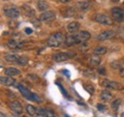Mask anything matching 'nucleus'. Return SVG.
Masks as SVG:
<instances>
[{
	"instance_id": "1",
	"label": "nucleus",
	"mask_w": 124,
	"mask_h": 117,
	"mask_svg": "<svg viewBox=\"0 0 124 117\" xmlns=\"http://www.w3.org/2000/svg\"><path fill=\"white\" fill-rule=\"evenodd\" d=\"M91 38V33L87 30H81L78 33H75V34H71L68 37H66L65 39V43L67 46L71 47L74 45L81 44L84 42H87L89 39Z\"/></svg>"
},
{
	"instance_id": "2",
	"label": "nucleus",
	"mask_w": 124,
	"mask_h": 117,
	"mask_svg": "<svg viewBox=\"0 0 124 117\" xmlns=\"http://www.w3.org/2000/svg\"><path fill=\"white\" fill-rule=\"evenodd\" d=\"M65 36L62 34L61 32H55L54 34H52L47 43H48V46L49 47H52V48H57L59 46H61L64 42H65Z\"/></svg>"
},
{
	"instance_id": "3",
	"label": "nucleus",
	"mask_w": 124,
	"mask_h": 117,
	"mask_svg": "<svg viewBox=\"0 0 124 117\" xmlns=\"http://www.w3.org/2000/svg\"><path fill=\"white\" fill-rule=\"evenodd\" d=\"M111 14H112V17L114 18L115 21H116L118 23L124 22V10L118 8V7H115L112 9Z\"/></svg>"
},
{
	"instance_id": "4",
	"label": "nucleus",
	"mask_w": 124,
	"mask_h": 117,
	"mask_svg": "<svg viewBox=\"0 0 124 117\" xmlns=\"http://www.w3.org/2000/svg\"><path fill=\"white\" fill-rule=\"evenodd\" d=\"M100 85L102 87L106 88H110V89H116V90H119V89H122L123 87L121 84L117 83V82H115V81H110L107 79H104L100 82Z\"/></svg>"
},
{
	"instance_id": "5",
	"label": "nucleus",
	"mask_w": 124,
	"mask_h": 117,
	"mask_svg": "<svg viewBox=\"0 0 124 117\" xmlns=\"http://www.w3.org/2000/svg\"><path fill=\"white\" fill-rule=\"evenodd\" d=\"M94 21L99 24H102L104 26H111L113 24V20L108 15H104V14H97L94 17Z\"/></svg>"
},
{
	"instance_id": "6",
	"label": "nucleus",
	"mask_w": 124,
	"mask_h": 117,
	"mask_svg": "<svg viewBox=\"0 0 124 117\" xmlns=\"http://www.w3.org/2000/svg\"><path fill=\"white\" fill-rule=\"evenodd\" d=\"M74 55H76L75 52H58L54 56V59L55 62H64L73 57Z\"/></svg>"
},
{
	"instance_id": "7",
	"label": "nucleus",
	"mask_w": 124,
	"mask_h": 117,
	"mask_svg": "<svg viewBox=\"0 0 124 117\" xmlns=\"http://www.w3.org/2000/svg\"><path fill=\"white\" fill-rule=\"evenodd\" d=\"M4 14L7 17H9L11 19H16L19 16L20 12L16 7H10V8H7L4 10Z\"/></svg>"
},
{
	"instance_id": "8",
	"label": "nucleus",
	"mask_w": 124,
	"mask_h": 117,
	"mask_svg": "<svg viewBox=\"0 0 124 117\" xmlns=\"http://www.w3.org/2000/svg\"><path fill=\"white\" fill-rule=\"evenodd\" d=\"M55 19V14L52 11H46L41 13L39 16V20L43 22H49V21H54Z\"/></svg>"
},
{
	"instance_id": "9",
	"label": "nucleus",
	"mask_w": 124,
	"mask_h": 117,
	"mask_svg": "<svg viewBox=\"0 0 124 117\" xmlns=\"http://www.w3.org/2000/svg\"><path fill=\"white\" fill-rule=\"evenodd\" d=\"M115 35H116V32H115L114 30L108 29V30L102 31V32L97 36V39H98L99 41H106V40H109V39L113 38Z\"/></svg>"
},
{
	"instance_id": "10",
	"label": "nucleus",
	"mask_w": 124,
	"mask_h": 117,
	"mask_svg": "<svg viewBox=\"0 0 124 117\" xmlns=\"http://www.w3.org/2000/svg\"><path fill=\"white\" fill-rule=\"evenodd\" d=\"M10 108L12 110V111L15 113V114H22L23 112V108H22V105L18 101H13V102L10 103Z\"/></svg>"
},
{
	"instance_id": "11",
	"label": "nucleus",
	"mask_w": 124,
	"mask_h": 117,
	"mask_svg": "<svg viewBox=\"0 0 124 117\" xmlns=\"http://www.w3.org/2000/svg\"><path fill=\"white\" fill-rule=\"evenodd\" d=\"M0 82L3 86H7V87H11V86H14L16 84V80L10 76H1Z\"/></svg>"
},
{
	"instance_id": "12",
	"label": "nucleus",
	"mask_w": 124,
	"mask_h": 117,
	"mask_svg": "<svg viewBox=\"0 0 124 117\" xmlns=\"http://www.w3.org/2000/svg\"><path fill=\"white\" fill-rule=\"evenodd\" d=\"M79 29H80V24L77 21H73V22L69 23L68 26H67V30L70 33H73V34L76 33L77 31H78Z\"/></svg>"
},
{
	"instance_id": "13",
	"label": "nucleus",
	"mask_w": 124,
	"mask_h": 117,
	"mask_svg": "<svg viewBox=\"0 0 124 117\" xmlns=\"http://www.w3.org/2000/svg\"><path fill=\"white\" fill-rule=\"evenodd\" d=\"M17 88L19 89V91L22 93V95H23L25 98H27V99H29V100H32V93H31L28 88H25V87L22 86V85H18V86H17Z\"/></svg>"
},
{
	"instance_id": "14",
	"label": "nucleus",
	"mask_w": 124,
	"mask_h": 117,
	"mask_svg": "<svg viewBox=\"0 0 124 117\" xmlns=\"http://www.w3.org/2000/svg\"><path fill=\"white\" fill-rule=\"evenodd\" d=\"M100 99L104 102H109L113 99V93L108 89H104L100 93Z\"/></svg>"
},
{
	"instance_id": "15",
	"label": "nucleus",
	"mask_w": 124,
	"mask_h": 117,
	"mask_svg": "<svg viewBox=\"0 0 124 117\" xmlns=\"http://www.w3.org/2000/svg\"><path fill=\"white\" fill-rule=\"evenodd\" d=\"M20 70L16 69V68H13V67H10V68H7L5 69V74L7 76H10V77H14V76H17L20 74Z\"/></svg>"
},
{
	"instance_id": "16",
	"label": "nucleus",
	"mask_w": 124,
	"mask_h": 117,
	"mask_svg": "<svg viewBox=\"0 0 124 117\" xmlns=\"http://www.w3.org/2000/svg\"><path fill=\"white\" fill-rule=\"evenodd\" d=\"M24 43L22 41H16V40H10L8 41L7 46L10 49H22Z\"/></svg>"
},
{
	"instance_id": "17",
	"label": "nucleus",
	"mask_w": 124,
	"mask_h": 117,
	"mask_svg": "<svg viewBox=\"0 0 124 117\" xmlns=\"http://www.w3.org/2000/svg\"><path fill=\"white\" fill-rule=\"evenodd\" d=\"M77 6H78V8L80 11H82V12H87V11L90 9L91 4H90V2H88V1H80V2H78Z\"/></svg>"
},
{
	"instance_id": "18",
	"label": "nucleus",
	"mask_w": 124,
	"mask_h": 117,
	"mask_svg": "<svg viewBox=\"0 0 124 117\" xmlns=\"http://www.w3.org/2000/svg\"><path fill=\"white\" fill-rule=\"evenodd\" d=\"M37 8H38V10L41 11V12H43V11L46 12L47 10L50 9V6H49V4L47 3L46 1L39 0V1L37 2Z\"/></svg>"
},
{
	"instance_id": "19",
	"label": "nucleus",
	"mask_w": 124,
	"mask_h": 117,
	"mask_svg": "<svg viewBox=\"0 0 124 117\" xmlns=\"http://www.w3.org/2000/svg\"><path fill=\"white\" fill-rule=\"evenodd\" d=\"M22 9H23L24 13L28 15V16H34V15H35V12L33 11V9H31V6H29L27 4L23 5L22 6Z\"/></svg>"
},
{
	"instance_id": "20",
	"label": "nucleus",
	"mask_w": 124,
	"mask_h": 117,
	"mask_svg": "<svg viewBox=\"0 0 124 117\" xmlns=\"http://www.w3.org/2000/svg\"><path fill=\"white\" fill-rule=\"evenodd\" d=\"M107 52V48L106 47H97L93 50V55H103Z\"/></svg>"
},
{
	"instance_id": "21",
	"label": "nucleus",
	"mask_w": 124,
	"mask_h": 117,
	"mask_svg": "<svg viewBox=\"0 0 124 117\" xmlns=\"http://www.w3.org/2000/svg\"><path fill=\"white\" fill-rule=\"evenodd\" d=\"M19 57L18 55H16V54H6L5 55V59L8 61V62H11V63H16L18 62L19 60Z\"/></svg>"
},
{
	"instance_id": "22",
	"label": "nucleus",
	"mask_w": 124,
	"mask_h": 117,
	"mask_svg": "<svg viewBox=\"0 0 124 117\" xmlns=\"http://www.w3.org/2000/svg\"><path fill=\"white\" fill-rule=\"evenodd\" d=\"M36 110H37V109H35L32 105H27V107H26V111L31 116H33L36 113Z\"/></svg>"
},
{
	"instance_id": "23",
	"label": "nucleus",
	"mask_w": 124,
	"mask_h": 117,
	"mask_svg": "<svg viewBox=\"0 0 124 117\" xmlns=\"http://www.w3.org/2000/svg\"><path fill=\"white\" fill-rule=\"evenodd\" d=\"M89 48H90V44H89V42L87 41V42H84V43H81V44H80L79 48H78V51H79L80 52H85V51H87L89 50Z\"/></svg>"
},
{
	"instance_id": "24",
	"label": "nucleus",
	"mask_w": 124,
	"mask_h": 117,
	"mask_svg": "<svg viewBox=\"0 0 124 117\" xmlns=\"http://www.w3.org/2000/svg\"><path fill=\"white\" fill-rule=\"evenodd\" d=\"M121 105V100L120 99H116V100H114L112 104H111V108H112V110H117L118 109H119V106Z\"/></svg>"
},
{
	"instance_id": "25",
	"label": "nucleus",
	"mask_w": 124,
	"mask_h": 117,
	"mask_svg": "<svg viewBox=\"0 0 124 117\" xmlns=\"http://www.w3.org/2000/svg\"><path fill=\"white\" fill-rule=\"evenodd\" d=\"M28 62H29V59L27 58L26 56H20L18 62H17V65L24 67V66H26V65L28 64Z\"/></svg>"
},
{
	"instance_id": "26",
	"label": "nucleus",
	"mask_w": 124,
	"mask_h": 117,
	"mask_svg": "<svg viewBox=\"0 0 124 117\" xmlns=\"http://www.w3.org/2000/svg\"><path fill=\"white\" fill-rule=\"evenodd\" d=\"M100 62H101V59L97 55H93V57L91 58V64L93 66H98L100 64Z\"/></svg>"
},
{
	"instance_id": "27",
	"label": "nucleus",
	"mask_w": 124,
	"mask_h": 117,
	"mask_svg": "<svg viewBox=\"0 0 124 117\" xmlns=\"http://www.w3.org/2000/svg\"><path fill=\"white\" fill-rule=\"evenodd\" d=\"M84 88H85V89H86L90 94H93L94 91H95L94 87H93V85H91V84H85V85H84Z\"/></svg>"
},
{
	"instance_id": "28",
	"label": "nucleus",
	"mask_w": 124,
	"mask_h": 117,
	"mask_svg": "<svg viewBox=\"0 0 124 117\" xmlns=\"http://www.w3.org/2000/svg\"><path fill=\"white\" fill-rule=\"evenodd\" d=\"M121 64H122V61H114V62H112L111 63V67L112 68H114V69H120V67H121Z\"/></svg>"
},
{
	"instance_id": "29",
	"label": "nucleus",
	"mask_w": 124,
	"mask_h": 117,
	"mask_svg": "<svg viewBox=\"0 0 124 117\" xmlns=\"http://www.w3.org/2000/svg\"><path fill=\"white\" fill-rule=\"evenodd\" d=\"M45 117H56V114L53 110H45Z\"/></svg>"
},
{
	"instance_id": "30",
	"label": "nucleus",
	"mask_w": 124,
	"mask_h": 117,
	"mask_svg": "<svg viewBox=\"0 0 124 117\" xmlns=\"http://www.w3.org/2000/svg\"><path fill=\"white\" fill-rule=\"evenodd\" d=\"M28 78L31 81H33V82H38L39 81V77L37 75H35V74H29Z\"/></svg>"
},
{
	"instance_id": "31",
	"label": "nucleus",
	"mask_w": 124,
	"mask_h": 117,
	"mask_svg": "<svg viewBox=\"0 0 124 117\" xmlns=\"http://www.w3.org/2000/svg\"><path fill=\"white\" fill-rule=\"evenodd\" d=\"M36 114L40 117H45V110H44V109H41V108L37 109V110H36Z\"/></svg>"
},
{
	"instance_id": "32",
	"label": "nucleus",
	"mask_w": 124,
	"mask_h": 117,
	"mask_svg": "<svg viewBox=\"0 0 124 117\" xmlns=\"http://www.w3.org/2000/svg\"><path fill=\"white\" fill-rule=\"evenodd\" d=\"M56 85L58 86V88H60V90H61V92L63 93V95L65 96V97H68V93H67V91L64 89V88H63V86H62L60 83H56Z\"/></svg>"
},
{
	"instance_id": "33",
	"label": "nucleus",
	"mask_w": 124,
	"mask_h": 117,
	"mask_svg": "<svg viewBox=\"0 0 124 117\" xmlns=\"http://www.w3.org/2000/svg\"><path fill=\"white\" fill-rule=\"evenodd\" d=\"M71 10V8H69V9H67V11H66V16H72V15H75V9H73L72 11H70Z\"/></svg>"
},
{
	"instance_id": "34",
	"label": "nucleus",
	"mask_w": 124,
	"mask_h": 117,
	"mask_svg": "<svg viewBox=\"0 0 124 117\" xmlns=\"http://www.w3.org/2000/svg\"><path fill=\"white\" fill-rule=\"evenodd\" d=\"M119 74L121 77H124V60H122V64H121V67L119 69Z\"/></svg>"
},
{
	"instance_id": "35",
	"label": "nucleus",
	"mask_w": 124,
	"mask_h": 117,
	"mask_svg": "<svg viewBox=\"0 0 124 117\" xmlns=\"http://www.w3.org/2000/svg\"><path fill=\"white\" fill-rule=\"evenodd\" d=\"M98 73L101 74V75H105V74H106V70H105V68H104V67L99 68V69H98Z\"/></svg>"
},
{
	"instance_id": "36",
	"label": "nucleus",
	"mask_w": 124,
	"mask_h": 117,
	"mask_svg": "<svg viewBox=\"0 0 124 117\" xmlns=\"http://www.w3.org/2000/svg\"><path fill=\"white\" fill-rule=\"evenodd\" d=\"M97 109H98L99 110H101V111H102V110H106V107H105L104 105L98 104V105H97Z\"/></svg>"
},
{
	"instance_id": "37",
	"label": "nucleus",
	"mask_w": 124,
	"mask_h": 117,
	"mask_svg": "<svg viewBox=\"0 0 124 117\" xmlns=\"http://www.w3.org/2000/svg\"><path fill=\"white\" fill-rule=\"evenodd\" d=\"M32 100H36L38 103H40V98H39L35 93H32Z\"/></svg>"
},
{
	"instance_id": "38",
	"label": "nucleus",
	"mask_w": 124,
	"mask_h": 117,
	"mask_svg": "<svg viewBox=\"0 0 124 117\" xmlns=\"http://www.w3.org/2000/svg\"><path fill=\"white\" fill-rule=\"evenodd\" d=\"M25 32H26L27 34H31V33H32V29H31V28H26V29H25Z\"/></svg>"
},
{
	"instance_id": "39",
	"label": "nucleus",
	"mask_w": 124,
	"mask_h": 117,
	"mask_svg": "<svg viewBox=\"0 0 124 117\" xmlns=\"http://www.w3.org/2000/svg\"><path fill=\"white\" fill-rule=\"evenodd\" d=\"M63 73H65V74H67V76H68V77H70V73H69V71H67V70H64V71H63Z\"/></svg>"
},
{
	"instance_id": "40",
	"label": "nucleus",
	"mask_w": 124,
	"mask_h": 117,
	"mask_svg": "<svg viewBox=\"0 0 124 117\" xmlns=\"http://www.w3.org/2000/svg\"><path fill=\"white\" fill-rule=\"evenodd\" d=\"M59 2H61V3H68V2H70V1H72V0H58Z\"/></svg>"
},
{
	"instance_id": "41",
	"label": "nucleus",
	"mask_w": 124,
	"mask_h": 117,
	"mask_svg": "<svg viewBox=\"0 0 124 117\" xmlns=\"http://www.w3.org/2000/svg\"><path fill=\"white\" fill-rule=\"evenodd\" d=\"M0 114H1V117H6V115H4V113H3V112H1Z\"/></svg>"
},
{
	"instance_id": "42",
	"label": "nucleus",
	"mask_w": 124,
	"mask_h": 117,
	"mask_svg": "<svg viewBox=\"0 0 124 117\" xmlns=\"http://www.w3.org/2000/svg\"><path fill=\"white\" fill-rule=\"evenodd\" d=\"M112 1H114V2H118L119 0H112Z\"/></svg>"
}]
</instances>
